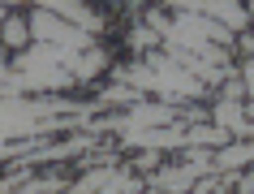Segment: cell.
Wrapping results in <instances>:
<instances>
[{"instance_id":"cell-1","label":"cell","mask_w":254,"mask_h":194,"mask_svg":"<svg viewBox=\"0 0 254 194\" xmlns=\"http://www.w3.org/2000/svg\"><path fill=\"white\" fill-rule=\"evenodd\" d=\"M26 22H30V39L35 43H52V48H65V52H86L95 43L91 30H82L78 22H69V17L52 13V9H35Z\"/></svg>"},{"instance_id":"cell-2","label":"cell","mask_w":254,"mask_h":194,"mask_svg":"<svg viewBox=\"0 0 254 194\" xmlns=\"http://www.w3.org/2000/svg\"><path fill=\"white\" fill-rule=\"evenodd\" d=\"M117 142L138 147V151H168V147H181V151H186V125H151V129H129V134H121Z\"/></svg>"},{"instance_id":"cell-3","label":"cell","mask_w":254,"mask_h":194,"mask_svg":"<svg viewBox=\"0 0 254 194\" xmlns=\"http://www.w3.org/2000/svg\"><path fill=\"white\" fill-rule=\"evenodd\" d=\"M0 4H22V0H0ZM30 4H35V9H52V13L78 22V26L91 30V35H99V26H104V17L95 13L91 4H82V0H30Z\"/></svg>"},{"instance_id":"cell-4","label":"cell","mask_w":254,"mask_h":194,"mask_svg":"<svg viewBox=\"0 0 254 194\" xmlns=\"http://www.w3.org/2000/svg\"><path fill=\"white\" fill-rule=\"evenodd\" d=\"M194 181H198V173H194L190 164H168V168H155V173H147V190H160V194H186Z\"/></svg>"},{"instance_id":"cell-5","label":"cell","mask_w":254,"mask_h":194,"mask_svg":"<svg viewBox=\"0 0 254 194\" xmlns=\"http://www.w3.org/2000/svg\"><path fill=\"white\" fill-rule=\"evenodd\" d=\"M211 121L220 125V129H228L233 138H250V117H246V104L241 99H215L211 104Z\"/></svg>"},{"instance_id":"cell-6","label":"cell","mask_w":254,"mask_h":194,"mask_svg":"<svg viewBox=\"0 0 254 194\" xmlns=\"http://www.w3.org/2000/svg\"><path fill=\"white\" fill-rule=\"evenodd\" d=\"M241 168H254V142L250 138H233L215 151V173H241Z\"/></svg>"},{"instance_id":"cell-7","label":"cell","mask_w":254,"mask_h":194,"mask_svg":"<svg viewBox=\"0 0 254 194\" xmlns=\"http://www.w3.org/2000/svg\"><path fill=\"white\" fill-rule=\"evenodd\" d=\"M207 17H215V22H224L228 30H246L250 26V9H246V0H207V9H202Z\"/></svg>"},{"instance_id":"cell-8","label":"cell","mask_w":254,"mask_h":194,"mask_svg":"<svg viewBox=\"0 0 254 194\" xmlns=\"http://www.w3.org/2000/svg\"><path fill=\"white\" fill-rule=\"evenodd\" d=\"M65 69L73 73V82H91L99 69H108V56L91 43L86 52H69V56H65Z\"/></svg>"},{"instance_id":"cell-9","label":"cell","mask_w":254,"mask_h":194,"mask_svg":"<svg viewBox=\"0 0 254 194\" xmlns=\"http://www.w3.org/2000/svg\"><path fill=\"white\" fill-rule=\"evenodd\" d=\"M0 43L22 52V48L30 43V22H26V17H13V13H9L4 22H0Z\"/></svg>"},{"instance_id":"cell-10","label":"cell","mask_w":254,"mask_h":194,"mask_svg":"<svg viewBox=\"0 0 254 194\" xmlns=\"http://www.w3.org/2000/svg\"><path fill=\"white\" fill-rule=\"evenodd\" d=\"M237 78H241V86H246V99H254V56H246V61H241Z\"/></svg>"},{"instance_id":"cell-11","label":"cell","mask_w":254,"mask_h":194,"mask_svg":"<svg viewBox=\"0 0 254 194\" xmlns=\"http://www.w3.org/2000/svg\"><path fill=\"white\" fill-rule=\"evenodd\" d=\"M173 13H202L207 9V0H164Z\"/></svg>"},{"instance_id":"cell-12","label":"cell","mask_w":254,"mask_h":194,"mask_svg":"<svg viewBox=\"0 0 254 194\" xmlns=\"http://www.w3.org/2000/svg\"><path fill=\"white\" fill-rule=\"evenodd\" d=\"M237 48H241V56H254V35L241 30V35H237Z\"/></svg>"},{"instance_id":"cell-13","label":"cell","mask_w":254,"mask_h":194,"mask_svg":"<svg viewBox=\"0 0 254 194\" xmlns=\"http://www.w3.org/2000/svg\"><path fill=\"white\" fill-rule=\"evenodd\" d=\"M4 78H9V65H4V61H0V82H4Z\"/></svg>"},{"instance_id":"cell-14","label":"cell","mask_w":254,"mask_h":194,"mask_svg":"<svg viewBox=\"0 0 254 194\" xmlns=\"http://www.w3.org/2000/svg\"><path fill=\"white\" fill-rule=\"evenodd\" d=\"M246 9H250V22H254V0H246Z\"/></svg>"},{"instance_id":"cell-15","label":"cell","mask_w":254,"mask_h":194,"mask_svg":"<svg viewBox=\"0 0 254 194\" xmlns=\"http://www.w3.org/2000/svg\"><path fill=\"white\" fill-rule=\"evenodd\" d=\"M4 17H9V13H4V4H0V22H4Z\"/></svg>"},{"instance_id":"cell-16","label":"cell","mask_w":254,"mask_h":194,"mask_svg":"<svg viewBox=\"0 0 254 194\" xmlns=\"http://www.w3.org/2000/svg\"><path fill=\"white\" fill-rule=\"evenodd\" d=\"M151 194H160V190H151Z\"/></svg>"}]
</instances>
